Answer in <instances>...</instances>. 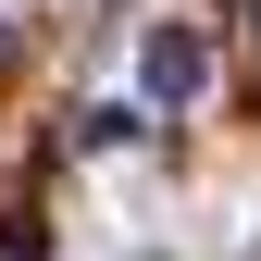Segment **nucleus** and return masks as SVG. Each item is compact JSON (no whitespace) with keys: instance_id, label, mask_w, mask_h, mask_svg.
<instances>
[{"instance_id":"f257e3e1","label":"nucleus","mask_w":261,"mask_h":261,"mask_svg":"<svg viewBox=\"0 0 261 261\" xmlns=\"http://www.w3.org/2000/svg\"><path fill=\"white\" fill-rule=\"evenodd\" d=\"M137 87H149L162 112H187V100L212 87V50L187 38V25H149V50H137Z\"/></svg>"},{"instance_id":"f03ea898","label":"nucleus","mask_w":261,"mask_h":261,"mask_svg":"<svg viewBox=\"0 0 261 261\" xmlns=\"http://www.w3.org/2000/svg\"><path fill=\"white\" fill-rule=\"evenodd\" d=\"M249 38H261V0H249Z\"/></svg>"},{"instance_id":"7ed1b4c3","label":"nucleus","mask_w":261,"mask_h":261,"mask_svg":"<svg viewBox=\"0 0 261 261\" xmlns=\"http://www.w3.org/2000/svg\"><path fill=\"white\" fill-rule=\"evenodd\" d=\"M137 261H162V249H137Z\"/></svg>"}]
</instances>
